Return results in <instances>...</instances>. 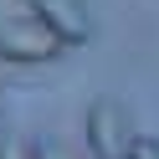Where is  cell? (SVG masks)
Wrapping results in <instances>:
<instances>
[{
    "label": "cell",
    "mask_w": 159,
    "mask_h": 159,
    "mask_svg": "<svg viewBox=\"0 0 159 159\" xmlns=\"http://www.w3.org/2000/svg\"><path fill=\"white\" fill-rule=\"evenodd\" d=\"M82 139H87V154L93 159H128V118H123V103L113 98H93L87 103V118H82Z\"/></svg>",
    "instance_id": "cell-1"
},
{
    "label": "cell",
    "mask_w": 159,
    "mask_h": 159,
    "mask_svg": "<svg viewBox=\"0 0 159 159\" xmlns=\"http://www.w3.org/2000/svg\"><path fill=\"white\" fill-rule=\"evenodd\" d=\"M67 46L46 31L41 21H0V62L11 67H41L52 57H62Z\"/></svg>",
    "instance_id": "cell-2"
},
{
    "label": "cell",
    "mask_w": 159,
    "mask_h": 159,
    "mask_svg": "<svg viewBox=\"0 0 159 159\" xmlns=\"http://www.w3.org/2000/svg\"><path fill=\"white\" fill-rule=\"evenodd\" d=\"M31 11H36V21L62 46H82L87 36H93V21H87L82 0H31Z\"/></svg>",
    "instance_id": "cell-3"
},
{
    "label": "cell",
    "mask_w": 159,
    "mask_h": 159,
    "mask_svg": "<svg viewBox=\"0 0 159 159\" xmlns=\"http://www.w3.org/2000/svg\"><path fill=\"white\" fill-rule=\"evenodd\" d=\"M0 159H36V144H26L16 134H0Z\"/></svg>",
    "instance_id": "cell-4"
},
{
    "label": "cell",
    "mask_w": 159,
    "mask_h": 159,
    "mask_svg": "<svg viewBox=\"0 0 159 159\" xmlns=\"http://www.w3.org/2000/svg\"><path fill=\"white\" fill-rule=\"evenodd\" d=\"M128 159H159V139L134 134V144H128Z\"/></svg>",
    "instance_id": "cell-5"
},
{
    "label": "cell",
    "mask_w": 159,
    "mask_h": 159,
    "mask_svg": "<svg viewBox=\"0 0 159 159\" xmlns=\"http://www.w3.org/2000/svg\"><path fill=\"white\" fill-rule=\"evenodd\" d=\"M36 159H67V149H57V144H36Z\"/></svg>",
    "instance_id": "cell-6"
},
{
    "label": "cell",
    "mask_w": 159,
    "mask_h": 159,
    "mask_svg": "<svg viewBox=\"0 0 159 159\" xmlns=\"http://www.w3.org/2000/svg\"><path fill=\"white\" fill-rule=\"evenodd\" d=\"M0 108H5V103H0Z\"/></svg>",
    "instance_id": "cell-7"
}]
</instances>
